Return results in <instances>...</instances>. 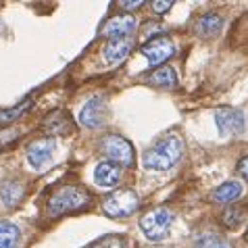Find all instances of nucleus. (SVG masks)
<instances>
[{
    "mask_svg": "<svg viewBox=\"0 0 248 248\" xmlns=\"http://www.w3.org/2000/svg\"><path fill=\"white\" fill-rule=\"evenodd\" d=\"M184 153V142L180 136L167 134L158 140L153 148H148L142 155V163L146 169L153 171H165L180 161V156Z\"/></svg>",
    "mask_w": 248,
    "mask_h": 248,
    "instance_id": "1",
    "label": "nucleus"
},
{
    "mask_svg": "<svg viewBox=\"0 0 248 248\" xmlns=\"http://www.w3.org/2000/svg\"><path fill=\"white\" fill-rule=\"evenodd\" d=\"M92 196L90 192L81 186H63L59 188L54 194L50 196L48 201V213L52 217H59L63 213H71V211H79V209H86L90 204Z\"/></svg>",
    "mask_w": 248,
    "mask_h": 248,
    "instance_id": "2",
    "label": "nucleus"
},
{
    "mask_svg": "<svg viewBox=\"0 0 248 248\" xmlns=\"http://www.w3.org/2000/svg\"><path fill=\"white\" fill-rule=\"evenodd\" d=\"M173 223V213L165 206L148 211L146 215H142L140 219V227L144 232V236L148 240H161L169 233V227Z\"/></svg>",
    "mask_w": 248,
    "mask_h": 248,
    "instance_id": "3",
    "label": "nucleus"
},
{
    "mask_svg": "<svg viewBox=\"0 0 248 248\" xmlns=\"http://www.w3.org/2000/svg\"><path fill=\"white\" fill-rule=\"evenodd\" d=\"M100 150L105 153L113 163H117L121 167H129L134 163V146L132 142L125 140L123 136L117 134H108L100 140Z\"/></svg>",
    "mask_w": 248,
    "mask_h": 248,
    "instance_id": "4",
    "label": "nucleus"
},
{
    "mask_svg": "<svg viewBox=\"0 0 248 248\" xmlns=\"http://www.w3.org/2000/svg\"><path fill=\"white\" fill-rule=\"evenodd\" d=\"M138 206H140V198L129 188L117 190L115 194H111L102 202V209H105L108 217H127L138 211Z\"/></svg>",
    "mask_w": 248,
    "mask_h": 248,
    "instance_id": "5",
    "label": "nucleus"
},
{
    "mask_svg": "<svg viewBox=\"0 0 248 248\" xmlns=\"http://www.w3.org/2000/svg\"><path fill=\"white\" fill-rule=\"evenodd\" d=\"M142 54L148 59L150 65L163 67L165 61H169L175 54V46L167 36H156V38H150L148 42H144Z\"/></svg>",
    "mask_w": 248,
    "mask_h": 248,
    "instance_id": "6",
    "label": "nucleus"
},
{
    "mask_svg": "<svg viewBox=\"0 0 248 248\" xmlns=\"http://www.w3.org/2000/svg\"><path fill=\"white\" fill-rule=\"evenodd\" d=\"M213 117H215V123L221 136H236L244 129V115L238 108L221 107L213 113Z\"/></svg>",
    "mask_w": 248,
    "mask_h": 248,
    "instance_id": "7",
    "label": "nucleus"
},
{
    "mask_svg": "<svg viewBox=\"0 0 248 248\" xmlns=\"http://www.w3.org/2000/svg\"><path fill=\"white\" fill-rule=\"evenodd\" d=\"M105 119H107V100L102 96H94L81 107V113H79V121L84 123L86 127L90 129H98L105 125Z\"/></svg>",
    "mask_w": 248,
    "mask_h": 248,
    "instance_id": "8",
    "label": "nucleus"
},
{
    "mask_svg": "<svg viewBox=\"0 0 248 248\" xmlns=\"http://www.w3.org/2000/svg\"><path fill=\"white\" fill-rule=\"evenodd\" d=\"M136 30V19L134 15H127V13H123V15H117L113 19H108V21L102 25L100 33L111 40H119V38H127L129 33Z\"/></svg>",
    "mask_w": 248,
    "mask_h": 248,
    "instance_id": "9",
    "label": "nucleus"
},
{
    "mask_svg": "<svg viewBox=\"0 0 248 248\" xmlns=\"http://www.w3.org/2000/svg\"><path fill=\"white\" fill-rule=\"evenodd\" d=\"M52 155H54V140L52 138H42V140L30 144V148H27V153H25L27 163H30L33 169L44 167V165L52 158Z\"/></svg>",
    "mask_w": 248,
    "mask_h": 248,
    "instance_id": "10",
    "label": "nucleus"
},
{
    "mask_svg": "<svg viewBox=\"0 0 248 248\" xmlns=\"http://www.w3.org/2000/svg\"><path fill=\"white\" fill-rule=\"evenodd\" d=\"M73 123H71V117H69L65 111H52L44 117L42 121V129L48 136H65L71 132Z\"/></svg>",
    "mask_w": 248,
    "mask_h": 248,
    "instance_id": "11",
    "label": "nucleus"
},
{
    "mask_svg": "<svg viewBox=\"0 0 248 248\" xmlns=\"http://www.w3.org/2000/svg\"><path fill=\"white\" fill-rule=\"evenodd\" d=\"M132 52V40L129 38H119V40H108L105 44V50H102V57H105L107 63L117 65L121 61H125Z\"/></svg>",
    "mask_w": 248,
    "mask_h": 248,
    "instance_id": "12",
    "label": "nucleus"
},
{
    "mask_svg": "<svg viewBox=\"0 0 248 248\" xmlns=\"http://www.w3.org/2000/svg\"><path fill=\"white\" fill-rule=\"evenodd\" d=\"M94 180L102 188H113L121 180V167L113 161H102L94 169Z\"/></svg>",
    "mask_w": 248,
    "mask_h": 248,
    "instance_id": "13",
    "label": "nucleus"
},
{
    "mask_svg": "<svg viewBox=\"0 0 248 248\" xmlns=\"http://www.w3.org/2000/svg\"><path fill=\"white\" fill-rule=\"evenodd\" d=\"M23 196H25V188H23L21 182H17V180L0 182V198H2V202L9 206V209L17 206L23 201Z\"/></svg>",
    "mask_w": 248,
    "mask_h": 248,
    "instance_id": "14",
    "label": "nucleus"
},
{
    "mask_svg": "<svg viewBox=\"0 0 248 248\" xmlns=\"http://www.w3.org/2000/svg\"><path fill=\"white\" fill-rule=\"evenodd\" d=\"M221 25H223V19L219 17L217 13H206V15H202L196 21L194 31L201 38H215L219 33V30H221Z\"/></svg>",
    "mask_w": 248,
    "mask_h": 248,
    "instance_id": "15",
    "label": "nucleus"
},
{
    "mask_svg": "<svg viewBox=\"0 0 248 248\" xmlns=\"http://www.w3.org/2000/svg\"><path fill=\"white\" fill-rule=\"evenodd\" d=\"M146 81L150 86H158V88H175L177 73L169 65H163V67H156L155 71H150L146 75Z\"/></svg>",
    "mask_w": 248,
    "mask_h": 248,
    "instance_id": "16",
    "label": "nucleus"
},
{
    "mask_svg": "<svg viewBox=\"0 0 248 248\" xmlns=\"http://www.w3.org/2000/svg\"><path fill=\"white\" fill-rule=\"evenodd\" d=\"M240 196H242V184L240 182H225L211 194L215 202H236Z\"/></svg>",
    "mask_w": 248,
    "mask_h": 248,
    "instance_id": "17",
    "label": "nucleus"
},
{
    "mask_svg": "<svg viewBox=\"0 0 248 248\" xmlns=\"http://www.w3.org/2000/svg\"><path fill=\"white\" fill-rule=\"evenodd\" d=\"M194 248H233L230 240H225L221 233L215 232H204L194 240Z\"/></svg>",
    "mask_w": 248,
    "mask_h": 248,
    "instance_id": "18",
    "label": "nucleus"
},
{
    "mask_svg": "<svg viewBox=\"0 0 248 248\" xmlns=\"http://www.w3.org/2000/svg\"><path fill=\"white\" fill-rule=\"evenodd\" d=\"M31 107H33V100H31V98H27V100H23L21 105H17V107L0 108V125H9V123L17 121L19 117H23L25 111H30Z\"/></svg>",
    "mask_w": 248,
    "mask_h": 248,
    "instance_id": "19",
    "label": "nucleus"
},
{
    "mask_svg": "<svg viewBox=\"0 0 248 248\" xmlns=\"http://www.w3.org/2000/svg\"><path fill=\"white\" fill-rule=\"evenodd\" d=\"M246 209H248L246 204H232V206H227V209L223 211V215H221L223 225L225 227H238L240 223L244 221Z\"/></svg>",
    "mask_w": 248,
    "mask_h": 248,
    "instance_id": "20",
    "label": "nucleus"
},
{
    "mask_svg": "<svg viewBox=\"0 0 248 248\" xmlns=\"http://www.w3.org/2000/svg\"><path fill=\"white\" fill-rule=\"evenodd\" d=\"M19 240V227L9 221H0V248H15Z\"/></svg>",
    "mask_w": 248,
    "mask_h": 248,
    "instance_id": "21",
    "label": "nucleus"
},
{
    "mask_svg": "<svg viewBox=\"0 0 248 248\" xmlns=\"http://www.w3.org/2000/svg\"><path fill=\"white\" fill-rule=\"evenodd\" d=\"M96 248H127V242L123 238H115V236H108L105 240H100Z\"/></svg>",
    "mask_w": 248,
    "mask_h": 248,
    "instance_id": "22",
    "label": "nucleus"
},
{
    "mask_svg": "<svg viewBox=\"0 0 248 248\" xmlns=\"http://www.w3.org/2000/svg\"><path fill=\"white\" fill-rule=\"evenodd\" d=\"M173 4H175L173 0H165V2H163V0H155V2L150 4V6H153V11H155V13H158V15H165V13H167Z\"/></svg>",
    "mask_w": 248,
    "mask_h": 248,
    "instance_id": "23",
    "label": "nucleus"
},
{
    "mask_svg": "<svg viewBox=\"0 0 248 248\" xmlns=\"http://www.w3.org/2000/svg\"><path fill=\"white\" fill-rule=\"evenodd\" d=\"M238 173L244 177V180H248V156H244L242 161L238 163Z\"/></svg>",
    "mask_w": 248,
    "mask_h": 248,
    "instance_id": "24",
    "label": "nucleus"
},
{
    "mask_svg": "<svg viewBox=\"0 0 248 248\" xmlns=\"http://www.w3.org/2000/svg\"><path fill=\"white\" fill-rule=\"evenodd\" d=\"M121 9H125V11H136V9H140V6H144L142 0H136V2H119Z\"/></svg>",
    "mask_w": 248,
    "mask_h": 248,
    "instance_id": "25",
    "label": "nucleus"
}]
</instances>
